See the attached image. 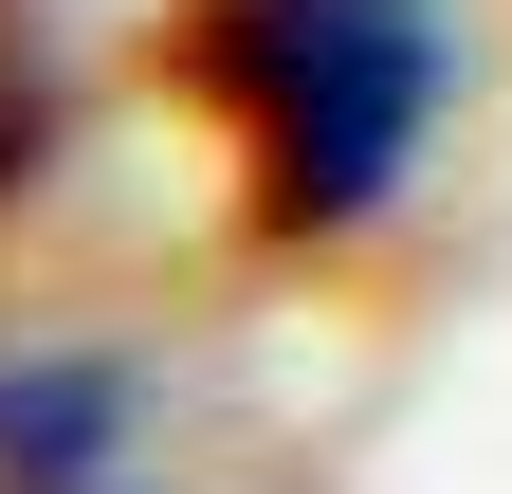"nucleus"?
<instances>
[{"label":"nucleus","mask_w":512,"mask_h":494,"mask_svg":"<svg viewBox=\"0 0 512 494\" xmlns=\"http://www.w3.org/2000/svg\"><path fill=\"white\" fill-rule=\"evenodd\" d=\"M202 74L256 147V202L293 238H348L439 129V0H220Z\"/></svg>","instance_id":"f257e3e1"},{"label":"nucleus","mask_w":512,"mask_h":494,"mask_svg":"<svg viewBox=\"0 0 512 494\" xmlns=\"http://www.w3.org/2000/svg\"><path fill=\"white\" fill-rule=\"evenodd\" d=\"M92 440H110V385H92V366H37V385L0 403V476H19V494H74Z\"/></svg>","instance_id":"f03ea898"}]
</instances>
